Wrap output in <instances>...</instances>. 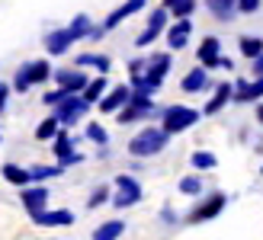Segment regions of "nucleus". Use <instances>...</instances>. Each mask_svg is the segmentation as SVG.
<instances>
[{
  "label": "nucleus",
  "mask_w": 263,
  "mask_h": 240,
  "mask_svg": "<svg viewBox=\"0 0 263 240\" xmlns=\"http://www.w3.org/2000/svg\"><path fill=\"white\" fill-rule=\"evenodd\" d=\"M167 141H170V135L164 131V125H157V128H144V131H138V135L128 141V154H135V157L161 154V151L167 148Z\"/></svg>",
  "instance_id": "nucleus-1"
},
{
  "label": "nucleus",
  "mask_w": 263,
  "mask_h": 240,
  "mask_svg": "<svg viewBox=\"0 0 263 240\" xmlns=\"http://www.w3.org/2000/svg\"><path fill=\"white\" fill-rule=\"evenodd\" d=\"M196 122H199V112L190 109V106H167V109H161V125L167 135H180V131L193 128Z\"/></svg>",
  "instance_id": "nucleus-2"
},
{
  "label": "nucleus",
  "mask_w": 263,
  "mask_h": 240,
  "mask_svg": "<svg viewBox=\"0 0 263 240\" xmlns=\"http://www.w3.org/2000/svg\"><path fill=\"white\" fill-rule=\"evenodd\" d=\"M48 77H51L48 61H29V64H23V68L16 71V77H13V90H16V93H26L32 84H45Z\"/></svg>",
  "instance_id": "nucleus-3"
},
{
  "label": "nucleus",
  "mask_w": 263,
  "mask_h": 240,
  "mask_svg": "<svg viewBox=\"0 0 263 240\" xmlns=\"http://www.w3.org/2000/svg\"><path fill=\"white\" fill-rule=\"evenodd\" d=\"M90 106H93V103H87L84 93H71L64 103L55 106V115H58L61 125H77V122H81V118L90 112Z\"/></svg>",
  "instance_id": "nucleus-4"
},
{
  "label": "nucleus",
  "mask_w": 263,
  "mask_h": 240,
  "mask_svg": "<svg viewBox=\"0 0 263 240\" xmlns=\"http://www.w3.org/2000/svg\"><path fill=\"white\" fill-rule=\"evenodd\" d=\"M225 205H228V195H225V192H212L205 202H199V205L190 211L186 221H190V224H202V221H209V218H215Z\"/></svg>",
  "instance_id": "nucleus-5"
},
{
  "label": "nucleus",
  "mask_w": 263,
  "mask_h": 240,
  "mask_svg": "<svg viewBox=\"0 0 263 240\" xmlns=\"http://www.w3.org/2000/svg\"><path fill=\"white\" fill-rule=\"evenodd\" d=\"M116 186H119V192L112 195V205L116 208H132V205H138V198H141V186L138 179H132V176H116Z\"/></svg>",
  "instance_id": "nucleus-6"
},
{
  "label": "nucleus",
  "mask_w": 263,
  "mask_h": 240,
  "mask_svg": "<svg viewBox=\"0 0 263 240\" xmlns=\"http://www.w3.org/2000/svg\"><path fill=\"white\" fill-rule=\"evenodd\" d=\"M167 13H170L167 7H157V10L151 13V16H148V29H144V32H141V35L135 38V45H138V48H144V45H151L154 38H157V35L164 32V26H167Z\"/></svg>",
  "instance_id": "nucleus-7"
},
{
  "label": "nucleus",
  "mask_w": 263,
  "mask_h": 240,
  "mask_svg": "<svg viewBox=\"0 0 263 240\" xmlns=\"http://www.w3.org/2000/svg\"><path fill=\"white\" fill-rule=\"evenodd\" d=\"M55 84L68 93H84L90 80L84 77V68H64V71H55Z\"/></svg>",
  "instance_id": "nucleus-8"
},
{
  "label": "nucleus",
  "mask_w": 263,
  "mask_h": 240,
  "mask_svg": "<svg viewBox=\"0 0 263 240\" xmlns=\"http://www.w3.org/2000/svg\"><path fill=\"white\" fill-rule=\"evenodd\" d=\"M55 157L61 160V167H74V164H81V160H84L81 151H74V138L68 135V131H58V138H55Z\"/></svg>",
  "instance_id": "nucleus-9"
},
{
  "label": "nucleus",
  "mask_w": 263,
  "mask_h": 240,
  "mask_svg": "<svg viewBox=\"0 0 263 240\" xmlns=\"http://www.w3.org/2000/svg\"><path fill=\"white\" fill-rule=\"evenodd\" d=\"M32 221L39 224V228H68V224H74V215L68 208H55V211H35Z\"/></svg>",
  "instance_id": "nucleus-10"
},
{
  "label": "nucleus",
  "mask_w": 263,
  "mask_h": 240,
  "mask_svg": "<svg viewBox=\"0 0 263 240\" xmlns=\"http://www.w3.org/2000/svg\"><path fill=\"white\" fill-rule=\"evenodd\" d=\"M167 71H170V55H154V58H148V68H144V80H148L154 90H161Z\"/></svg>",
  "instance_id": "nucleus-11"
},
{
  "label": "nucleus",
  "mask_w": 263,
  "mask_h": 240,
  "mask_svg": "<svg viewBox=\"0 0 263 240\" xmlns=\"http://www.w3.org/2000/svg\"><path fill=\"white\" fill-rule=\"evenodd\" d=\"M221 45H218V38L215 35H209V38H202V45H199V51H196V58H199V64L202 68H221Z\"/></svg>",
  "instance_id": "nucleus-12"
},
{
  "label": "nucleus",
  "mask_w": 263,
  "mask_h": 240,
  "mask_svg": "<svg viewBox=\"0 0 263 240\" xmlns=\"http://www.w3.org/2000/svg\"><path fill=\"white\" fill-rule=\"evenodd\" d=\"M20 198H23L26 211L35 215V211H45V205H48V189H45V186H26Z\"/></svg>",
  "instance_id": "nucleus-13"
},
{
  "label": "nucleus",
  "mask_w": 263,
  "mask_h": 240,
  "mask_svg": "<svg viewBox=\"0 0 263 240\" xmlns=\"http://www.w3.org/2000/svg\"><path fill=\"white\" fill-rule=\"evenodd\" d=\"M144 4H148V0H125V4H122L119 10H112L109 16L103 19V29H106V32H109V29H116V26H119L122 19H128V16H135V13H138V10H141Z\"/></svg>",
  "instance_id": "nucleus-14"
},
{
  "label": "nucleus",
  "mask_w": 263,
  "mask_h": 240,
  "mask_svg": "<svg viewBox=\"0 0 263 240\" xmlns=\"http://www.w3.org/2000/svg\"><path fill=\"white\" fill-rule=\"evenodd\" d=\"M190 32H193V23H190V16L186 19H177L174 26L167 29V45H170V51H180L183 45L190 42Z\"/></svg>",
  "instance_id": "nucleus-15"
},
{
  "label": "nucleus",
  "mask_w": 263,
  "mask_h": 240,
  "mask_svg": "<svg viewBox=\"0 0 263 240\" xmlns=\"http://www.w3.org/2000/svg\"><path fill=\"white\" fill-rule=\"evenodd\" d=\"M263 96V77L257 80H238L234 84V103H254Z\"/></svg>",
  "instance_id": "nucleus-16"
},
{
  "label": "nucleus",
  "mask_w": 263,
  "mask_h": 240,
  "mask_svg": "<svg viewBox=\"0 0 263 240\" xmlns=\"http://www.w3.org/2000/svg\"><path fill=\"white\" fill-rule=\"evenodd\" d=\"M128 96H132V87H116V90H109L97 106H100V112H119L122 106L128 103Z\"/></svg>",
  "instance_id": "nucleus-17"
},
{
  "label": "nucleus",
  "mask_w": 263,
  "mask_h": 240,
  "mask_svg": "<svg viewBox=\"0 0 263 240\" xmlns=\"http://www.w3.org/2000/svg\"><path fill=\"white\" fill-rule=\"evenodd\" d=\"M71 42H74L71 29H55V32H48V35H45V48H48V55H64V51L71 48Z\"/></svg>",
  "instance_id": "nucleus-18"
},
{
  "label": "nucleus",
  "mask_w": 263,
  "mask_h": 240,
  "mask_svg": "<svg viewBox=\"0 0 263 240\" xmlns=\"http://www.w3.org/2000/svg\"><path fill=\"white\" fill-rule=\"evenodd\" d=\"M231 99H234V87H231V84H218L215 93H212V99L205 103V115H215L218 109H225Z\"/></svg>",
  "instance_id": "nucleus-19"
},
{
  "label": "nucleus",
  "mask_w": 263,
  "mask_h": 240,
  "mask_svg": "<svg viewBox=\"0 0 263 240\" xmlns=\"http://www.w3.org/2000/svg\"><path fill=\"white\" fill-rule=\"evenodd\" d=\"M205 87H209V68H202V64L193 68L186 77H183V90H186V93H202Z\"/></svg>",
  "instance_id": "nucleus-20"
},
{
  "label": "nucleus",
  "mask_w": 263,
  "mask_h": 240,
  "mask_svg": "<svg viewBox=\"0 0 263 240\" xmlns=\"http://www.w3.org/2000/svg\"><path fill=\"white\" fill-rule=\"evenodd\" d=\"M0 173H4V179H7V183L20 186V189H26V186L32 183V170H23V167H16V164H7Z\"/></svg>",
  "instance_id": "nucleus-21"
},
{
  "label": "nucleus",
  "mask_w": 263,
  "mask_h": 240,
  "mask_svg": "<svg viewBox=\"0 0 263 240\" xmlns=\"http://www.w3.org/2000/svg\"><path fill=\"white\" fill-rule=\"evenodd\" d=\"M125 234V221H103L93 231V240H119Z\"/></svg>",
  "instance_id": "nucleus-22"
},
{
  "label": "nucleus",
  "mask_w": 263,
  "mask_h": 240,
  "mask_svg": "<svg viewBox=\"0 0 263 240\" xmlns=\"http://www.w3.org/2000/svg\"><path fill=\"white\" fill-rule=\"evenodd\" d=\"M205 7H209V13H212V16L231 19L234 13H238V0H205Z\"/></svg>",
  "instance_id": "nucleus-23"
},
{
  "label": "nucleus",
  "mask_w": 263,
  "mask_h": 240,
  "mask_svg": "<svg viewBox=\"0 0 263 240\" xmlns=\"http://www.w3.org/2000/svg\"><path fill=\"white\" fill-rule=\"evenodd\" d=\"M74 68H97L100 74H109L112 61H109L106 55H77V64H74Z\"/></svg>",
  "instance_id": "nucleus-24"
},
{
  "label": "nucleus",
  "mask_w": 263,
  "mask_h": 240,
  "mask_svg": "<svg viewBox=\"0 0 263 240\" xmlns=\"http://www.w3.org/2000/svg\"><path fill=\"white\" fill-rule=\"evenodd\" d=\"M148 115H154V112H151V109H144V106L125 103L122 109H119V122H122V125H128V122H138V118H148Z\"/></svg>",
  "instance_id": "nucleus-25"
},
{
  "label": "nucleus",
  "mask_w": 263,
  "mask_h": 240,
  "mask_svg": "<svg viewBox=\"0 0 263 240\" xmlns=\"http://www.w3.org/2000/svg\"><path fill=\"white\" fill-rule=\"evenodd\" d=\"M103 96H106V74L93 77V80L87 84V90H84V99H87V103H100Z\"/></svg>",
  "instance_id": "nucleus-26"
},
{
  "label": "nucleus",
  "mask_w": 263,
  "mask_h": 240,
  "mask_svg": "<svg viewBox=\"0 0 263 240\" xmlns=\"http://www.w3.org/2000/svg\"><path fill=\"white\" fill-rule=\"evenodd\" d=\"M58 128H61V122H58V115L51 112V118H45V122H39V128H35V138H39V141H51V138H58Z\"/></svg>",
  "instance_id": "nucleus-27"
},
{
  "label": "nucleus",
  "mask_w": 263,
  "mask_h": 240,
  "mask_svg": "<svg viewBox=\"0 0 263 240\" xmlns=\"http://www.w3.org/2000/svg\"><path fill=\"white\" fill-rule=\"evenodd\" d=\"M238 45H241V55L251 58V61H254L257 55H263V38H260V35H244Z\"/></svg>",
  "instance_id": "nucleus-28"
},
{
  "label": "nucleus",
  "mask_w": 263,
  "mask_h": 240,
  "mask_svg": "<svg viewBox=\"0 0 263 240\" xmlns=\"http://www.w3.org/2000/svg\"><path fill=\"white\" fill-rule=\"evenodd\" d=\"M68 29H71V35H74V42H77V38H87L90 32H93V29H90V16H84V13L71 19V26H68Z\"/></svg>",
  "instance_id": "nucleus-29"
},
{
  "label": "nucleus",
  "mask_w": 263,
  "mask_h": 240,
  "mask_svg": "<svg viewBox=\"0 0 263 240\" xmlns=\"http://www.w3.org/2000/svg\"><path fill=\"white\" fill-rule=\"evenodd\" d=\"M190 164L196 167V170H215V154H209V151H193V157H190Z\"/></svg>",
  "instance_id": "nucleus-30"
},
{
  "label": "nucleus",
  "mask_w": 263,
  "mask_h": 240,
  "mask_svg": "<svg viewBox=\"0 0 263 240\" xmlns=\"http://www.w3.org/2000/svg\"><path fill=\"white\" fill-rule=\"evenodd\" d=\"M87 138L93 141V144H100V148H106V141H109L106 128H103L100 122H90V125H87Z\"/></svg>",
  "instance_id": "nucleus-31"
},
{
  "label": "nucleus",
  "mask_w": 263,
  "mask_h": 240,
  "mask_svg": "<svg viewBox=\"0 0 263 240\" xmlns=\"http://www.w3.org/2000/svg\"><path fill=\"white\" fill-rule=\"evenodd\" d=\"M180 192L183 195H199L202 192V179L199 176H183L180 179Z\"/></svg>",
  "instance_id": "nucleus-32"
},
{
  "label": "nucleus",
  "mask_w": 263,
  "mask_h": 240,
  "mask_svg": "<svg viewBox=\"0 0 263 240\" xmlns=\"http://www.w3.org/2000/svg\"><path fill=\"white\" fill-rule=\"evenodd\" d=\"M106 202H109V189H106V186H97V189L90 192V198H87V208H100Z\"/></svg>",
  "instance_id": "nucleus-33"
},
{
  "label": "nucleus",
  "mask_w": 263,
  "mask_h": 240,
  "mask_svg": "<svg viewBox=\"0 0 263 240\" xmlns=\"http://www.w3.org/2000/svg\"><path fill=\"white\" fill-rule=\"evenodd\" d=\"M68 96H71V93L58 87V90H48L45 96H42V103H45V106H51V109H55V106H58V103H64V99H68Z\"/></svg>",
  "instance_id": "nucleus-34"
},
{
  "label": "nucleus",
  "mask_w": 263,
  "mask_h": 240,
  "mask_svg": "<svg viewBox=\"0 0 263 240\" xmlns=\"http://www.w3.org/2000/svg\"><path fill=\"white\" fill-rule=\"evenodd\" d=\"M61 164L58 167H32V179H51V176H61Z\"/></svg>",
  "instance_id": "nucleus-35"
},
{
  "label": "nucleus",
  "mask_w": 263,
  "mask_h": 240,
  "mask_svg": "<svg viewBox=\"0 0 263 240\" xmlns=\"http://www.w3.org/2000/svg\"><path fill=\"white\" fill-rule=\"evenodd\" d=\"M193 10H196V0H180V4H177L174 10H170V13H174L177 19H186V16H190Z\"/></svg>",
  "instance_id": "nucleus-36"
},
{
  "label": "nucleus",
  "mask_w": 263,
  "mask_h": 240,
  "mask_svg": "<svg viewBox=\"0 0 263 240\" xmlns=\"http://www.w3.org/2000/svg\"><path fill=\"white\" fill-rule=\"evenodd\" d=\"M260 0H238V13H257Z\"/></svg>",
  "instance_id": "nucleus-37"
},
{
  "label": "nucleus",
  "mask_w": 263,
  "mask_h": 240,
  "mask_svg": "<svg viewBox=\"0 0 263 240\" xmlns=\"http://www.w3.org/2000/svg\"><path fill=\"white\" fill-rule=\"evenodd\" d=\"M7 96H10V87H7V84H0V112L7 109Z\"/></svg>",
  "instance_id": "nucleus-38"
},
{
  "label": "nucleus",
  "mask_w": 263,
  "mask_h": 240,
  "mask_svg": "<svg viewBox=\"0 0 263 240\" xmlns=\"http://www.w3.org/2000/svg\"><path fill=\"white\" fill-rule=\"evenodd\" d=\"M254 77H263V55L254 58Z\"/></svg>",
  "instance_id": "nucleus-39"
},
{
  "label": "nucleus",
  "mask_w": 263,
  "mask_h": 240,
  "mask_svg": "<svg viewBox=\"0 0 263 240\" xmlns=\"http://www.w3.org/2000/svg\"><path fill=\"white\" fill-rule=\"evenodd\" d=\"M161 218H164L167 224H174V221H177V215H174V208H164V211H161Z\"/></svg>",
  "instance_id": "nucleus-40"
},
{
  "label": "nucleus",
  "mask_w": 263,
  "mask_h": 240,
  "mask_svg": "<svg viewBox=\"0 0 263 240\" xmlns=\"http://www.w3.org/2000/svg\"><path fill=\"white\" fill-rule=\"evenodd\" d=\"M257 122L263 125V103H257Z\"/></svg>",
  "instance_id": "nucleus-41"
},
{
  "label": "nucleus",
  "mask_w": 263,
  "mask_h": 240,
  "mask_svg": "<svg viewBox=\"0 0 263 240\" xmlns=\"http://www.w3.org/2000/svg\"><path fill=\"white\" fill-rule=\"evenodd\" d=\"M177 4H180V0H164V7H167V10H174Z\"/></svg>",
  "instance_id": "nucleus-42"
}]
</instances>
